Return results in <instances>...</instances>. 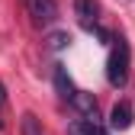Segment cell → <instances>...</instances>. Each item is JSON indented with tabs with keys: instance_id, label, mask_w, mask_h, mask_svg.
Listing matches in <instances>:
<instances>
[{
	"instance_id": "8fae6325",
	"label": "cell",
	"mask_w": 135,
	"mask_h": 135,
	"mask_svg": "<svg viewBox=\"0 0 135 135\" xmlns=\"http://www.w3.org/2000/svg\"><path fill=\"white\" fill-rule=\"evenodd\" d=\"M0 126H3V122H0Z\"/></svg>"
},
{
	"instance_id": "277c9868",
	"label": "cell",
	"mask_w": 135,
	"mask_h": 135,
	"mask_svg": "<svg viewBox=\"0 0 135 135\" xmlns=\"http://www.w3.org/2000/svg\"><path fill=\"white\" fill-rule=\"evenodd\" d=\"M71 106L80 113V119L100 122V113H97V100H93V93H84V90H77V97H74V103H71Z\"/></svg>"
},
{
	"instance_id": "30bf717a",
	"label": "cell",
	"mask_w": 135,
	"mask_h": 135,
	"mask_svg": "<svg viewBox=\"0 0 135 135\" xmlns=\"http://www.w3.org/2000/svg\"><path fill=\"white\" fill-rule=\"evenodd\" d=\"M7 103V93H3V87H0V106H3Z\"/></svg>"
},
{
	"instance_id": "7a4b0ae2",
	"label": "cell",
	"mask_w": 135,
	"mask_h": 135,
	"mask_svg": "<svg viewBox=\"0 0 135 135\" xmlns=\"http://www.w3.org/2000/svg\"><path fill=\"white\" fill-rule=\"evenodd\" d=\"M74 13H77V23L93 32L97 39H113L109 32L103 29V23H100V7H97V0H74Z\"/></svg>"
},
{
	"instance_id": "8992f818",
	"label": "cell",
	"mask_w": 135,
	"mask_h": 135,
	"mask_svg": "<svg viewBox=\"0 0 135 135\" xmlns=\"http://www.w3.org/2000/svg\"><path fill=\"white\" fill-rule=\"evenodd\" d=\"M129 126H132V103H129V100H122V103H116L113 113H109V129L126 132Z\"/></svg>"
},
{
	"instance_id": "ba28073f",
	"label": "cell",
	"mask_w": 135,
	"mask_h": 135,
	"mask_svg": "<svg viewBox=\"0 0 135 135\" xmlns=\"http://www.w3.org/2000/svg\"><path fill=\"white\" fill-rule=\"evenodd\" d=\"M20 132H23V135H45L42 122L36 119V113H23V122H20Z\"/></svg>"
},
{
	"instance_id": "9c48e42d",
	"label": "cell",
	"mask_w": 135,
	"mask_h": 135,
	"mask_svg": "<svg viewBox=\"0 0 135 135\" xmlns=\"http://www.w3.org/2000/svg\"><path fill=\"white\" fill-rule=\"evenodd\" d=\"M48 42H52V48H64L68 42H71V36H68V32H55V36L48 39Z\"/></svg>"
},
{
	"instance_id": "52a82bcc",
	"label": "cell",
	"mask_w": 135,
	"mask_h": 135,
	"mask_svg": "<svg viewBox=\"0 0 135 135\" xmlns=\"http://www.w3.org/2000/svg\"><path fill=\"white\" fill-rule=\"evenodd\" d=\"M71 135H109L100 122H90V119H77V122H71V129H68Z\"/></svg>"
},
{
	"instance_id": "3957f363",
	"label": "cell",
	"mask_w": 135,
	"mask_h": 135,
	"mask_svg": "<svg viewBox=\"0 0 135 135\" xmlns=\"http://www.w3.org/2000/svg\"><path fill=\"white\" fill-rule=\"evenodd\" d=\"M26 7H29V16L39 26H48V23L58 20V3L55 0H26Z\"/></svg>"
},
{
	"instance_id": "5b68a950",
	"label": "cell",
	"mask_w": 135,
	"mask_h": 135,
	"mask_svg": "<svg viewBox=\"0 0 135 135\" xmlns=\"http://www.w3.org/2000/svg\"><path fill=\"white\" fill-rule=\"evenodd\" d=\"M55 90H58V97L64 100V103H74V97H77V87L71 84L64 64H55Z\"/></svg>"
},
{
	"instance_id": "6da1fadb",
	"label": "cell",
	"mask_w": 135,
	"mask_h": 135,
	"mask_svg": "<svg viewBox=\"0 0 135 135\" xmlns=\"http://www.w3.org/2000/svg\"><path fill=\"white\" fill-rule=\"evenodd\" d=\"M129 61H132V52H129L126 36H113L109 39V58H106V80L113 87H126L129 84Z\"/></svg>"
},
{
	"instance_id": "7c38bea8",
	"label": "cell",
	"mask_w": 135,
	"mask_h": 135,
	"mask_svg": "<svg viewBox=\"0 0 135 135\" xmlns=\"http://www.w3.org/2000/svg\"><path fill=\"white\" fill-rule=\"evenodd\" d=\"M122 3H126V0H122Z\"/></svg>"
}]
</instances>
